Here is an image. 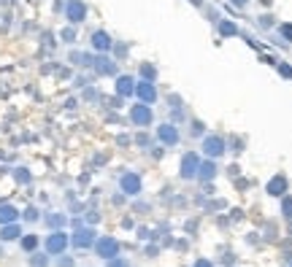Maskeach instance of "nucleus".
<instances>
[{
  "mask_svg": "<svg viewBox=\"0 0 292 267\" xmlns=\"http://www.w3.org/2000/svg\"><path fill=\"white\" fill-rule=\"evenodd\" d=\"M160 140H165V143H170V146H173L176 140H179V135H176V130L170 127V124H165V127L160 130Z\"/></svg>",
  "mask_w": 292,
  "mask_h": 267,
  "instance_id": "17",
  "label": "nucleus"
},
{
  "mask_svg": "<svg viewBox=\"0 0 292 267\" xmlns=\"http://www.w3.org/2000/svg\"><path fill=\"white\" fill-rule=\"evenodd\" d=\"M282 211H284V216H287V219H292V197H284Z\"/></svg>",
  "mask_w": 292,
  "mask_h": 267,
  "instance_id": "23",
  "label": "nucleus"
},
{
  "mask_svg": "<svg viewBox=\"0 0 292 267\" xmlns=\"http://www.w3.org/2000/svg\"><path fill=\"white\" fill-rule=\"evenodd\" d=\"M22 219H25V221H30V224H33V221H38V219H41V211H38L36 205H27V208H25V213H22Z\"/></svg>",
  "mask_w": 292,
  "mask_h": 267,
  "instance_id": "21",
  "label": "nucleus"
},
{
  "mask_svg": "<svg viewBox=\"0 0 292 267\" xmlns=\"http://www.w3.org/2000/svg\"><path fill=\"white\" fill-rule=\"evenodd\" d=\"M130 119H133V124L144 127V124L152 122V111H149V105H133V111H130Z\"/></svg>",
  "mask_w": 292,
  "mask_h": 267,
  "instance_id": "7",
  "label": "nucleus"
},
{
  "mask_svg": "<svg viewBox=\"0 0 292 267\" xmlns=\"http://www.w3.org/2000/svg\"><path fill=\"white\" fill-rule=\"evenodd\" d=\"M68 246H71V235H68L65 230H51L46 235V243H43V248H46L49 257H60V254H65Z\"/></svg>",
  "mask_w": 292,
  "mask_h": 267,
  "instance_id": "1",
  "label": "nucleus"
},
{
  "mask_svg": "<svg viewBox=\"0 0 292 267\" xmlns=\"http://www.w3.org/2000/svg\"><path fill=\"white\" fill-rule=\"evenodd\" d=\"M198 167H200L198 160L190 154V157L184 160V165H181V175H184V178H195V175H198Z\"/></svg>",
  "mask_w": 292,
  "mask_h": 267,
  "instance_id": "12",
  "label": "nucleus"
},
{
  "mask_svg": "<svg viewBox=\"0 0 292 267\" xmlns=\"http://www.w3.org/2000/svg\"><path fill=\"white\" fill-rule=\"evenodd\" d=\"M65 224H68V216L65 213H49L46 216V227H51V230H62Z\"/></svg>",
  "mask_w": 292,
  "mask_h": 267,
  "instance_id": "14",
  "label": "nucleus"
},
{
  "mask_svg": "<svg viewBox=\"0 0 292 267\" xmlns=\"http://www.w3.org/2000/svg\"><path fill=\"white\" fill-rule=\"evenodd\" d=\"M135 92H138V98L144 100V103H154V98H157L152 84H141V87H135Z\"/></svg>",
  "mask_w": 292,
  "mask_h": 267,
  "instance_id": "15",
  "label": "nucleus"
},
{
  "mask_svg": "<svg viewBox=\"0 0 292 267\" xmlns=\"http://www.w3.org/2000/svg\"><path fill=\"white\" fill-rule=\"evenodd\" d=\"M198 170H203V173H200V175H203V178H211V175H214V165H200V167Z\"/></svg>",
  "mask_w": 292,
  "mask_h": 267,
  "instance_id": "25",
  "label": "nucleus"
},
{
  "mask_svg": "<svg viewBox=\"0 0 292 267\" xmlns=\"http://www.w3.org/2000/svg\"><path fill=\"white\" fill-rule=\"evenodd\" d=\"M133 78H130V76H122V78H117V92L119 95H130V92H133Z\"/></svg>",
  "mask_w": 292,
  "mask_h": 267,
  "instance_id": "16",
  "label": "nucleus"
},
{
  "mask_svg": "<svg viewBox=\"0 0 292 267\" xmlns=\"http://www.w3.org/2000/svg\"><path fill=\"white\" fill-rule=\"evenodd\" d=\"M11 221H19V211L11 202H0V224H11Z\"/></svg>",
  "mask_w": 292,
  "mask_h": 267,
  "instance_id": "8",
  "label": "nucleus"
},
{
  "mask_svg": "<svg viewBox=\"0 0 292 267\" xmlns=\"http://www.w3.org/2000/svg\"><path fill=\"white\" fill-rule=\"evenodd\" d=\"M92 46L97 49V52H108V49H111V38H108V33H103V30L92 33Z\"/></svg>",
  "mask_w": 292,
  "mask_h": 267,
  "instance_id": "10",
  "label": "nucleus"
},
{
  "mask_svg": "<svg viewBox=\"0 0 292 267\" xmlns=\"http://www.w3.org/2000/svg\"><path fill=\"white\" fill-rule=\"evenodd\" d=\"M95 254H97V257H100V259H106V262H108V259H114V257H119V248H122V246H119V240H117V237H111V235H100V237H97V240H95Z\"/></svg>",
  "mask_w": 292,
  "mask_h": 267,
  "instance_id": "2",
  "label": "nucleus"
},
{
  "mask_svg": "<svg viewBox=\"0 0 292 267\" xmlns=\"http://www.w3.org/2000/svg\"><path fill=\"white\" fill-rule=\"evenodd\" d=\"M57 267H73V257H65V254H60V259H57Z\"/></svg>",
  "mask_w": 292,
  "mask_h": 267,
  "instance_id": "24",
  "label": "nucleus"
},
{
  "mask_svg": "<svg viewBox=\"0 0 292 267\" xmlns=\"http://www.w3.org/2000/svg\"><path fill=\"white\" fill-rule=\"evenodd\" d=\"M95 240H97V232H95L92 224H87V227L79 224L76 232L71 235V246H73V248H92Z\"/></svg>",
  "mask_w": 292,
  "mask_h": 267,
  "instance_id": "3",
  "label": "nucleus"
},
{
  "mask_svg": "<svg viewBox=\"0 0 292 267\" xmlns=\"http://www.w3.org/2000/svg\"><path fill=\"white\" fill-rule=\"evenodd\" d=\"M233 3H236V5H244V3H246V0H233Z\"/></svg>",
  "mask_w": 292,
  "mask_h": 267,
  "instance_id": "30",
  "label": "nucleus"
},
{
  "mask_svg": "<svg viewBox=\"0 0 292 267\" xmlns=\"http://www.w3.org/2000/svg\"><path fill=\"white\" fill-rule=\"evenodd\" d=\"M279 70H282V73H284V76H287V78H292V67H287V65H282V67H279Z\"/></svg>",
  "mask_w": 292,
  "mask_h": 267,
  "instance_id": "29",
  "label": "nucleus"
},
{
  "mask_svg": "<svg viewBox=\"0 0 292 267\" xmlns=\"http://www.w3.org/2000/svg\"><path fill=\"white\" fill-rule=\"evenodd\" d=\"M38 235H22L19 237V246H22V251H27V254H33V251H38Z\"/></svg>",
  "mask_w": 292,
  "mask_h": 267,
  "instance_id": "13",
  "label": "nucleus"
},
{
  "mask_svg": "<svg viewBox=\"0 0 292 267\" xmlns=\"http://www.w3.org/2000/svg\"><path fill=\"white\" fill-rule=\"evenodd\" d=\"M284 192H287V178H284V175H276V178H271V184H268V195L282 197Z\"/></svg>",
  "mask_w": 292,
  "mask_h": 267,
  "instance_id": "9",
  "label": "nucleus"
},
{
  "mask_svg": "<svg viewBox=\"0 0 292 267\" xmlns=\"http://www.w3.org/2000/svg\"><path fill=\"white\" fill-rule=\"evenodd\" d=\"M282 33H284V35H287L290 41H292V25H284V27H282Z\"/></svg>",
  "mask_w": 292,
  "mask_h": 267,
  "instance_id": "28",
  "label": "nucleus"
},
{
  "mask_svg": "<svg viewBox=\"0 0 292 267\" xmlns=\"http://www.w3.org/2000/svg\"><path fill=\"white\" fill-rule=\"evenodd\" d=\"M30 267H49V254H36V251H33Z\"/></svg>",
  "mask_w": 292,
  "mask_h": 267,
  "instance_id": "20",
  "label": "nucleus"
},
{
  "mask_svg": "<svg viewBox=\"0 0 292 267\" xmlns=\"http://www.w3.org/2000/svg\"><path fill=\"white\" fill-rule=\"evenodd\" d=\"M14 181H16V184H30V181H33L30 170H27V167H16L14 170Z\"/></svg>",
  "mask_w": 292,
  "mask_h": 267,
  "instance_id": "19",
  "label": "nucleus"
},
{
  "mask_svg": "<svg viewBox=\"0 0 292 267\" xmlns=\"http://www.w3.org/2000/svg\"><path fill=\"white\" fill-rule=\"evenodd\" d=\"M106 267H130V262H127V259H122V257H114V259H108Z\"/></svg>",
  "mask_w": 292,
  "mask_h": 267,
  "instance_id": "22",
  "label": "nucleus"
},
{
  "mask_svg": "<svg viewBox=\"0 0 292 267\" xmlns=\"http://www.w3.org/2000/svg\"><path fill=\"white\" fill-rule=\"evenodd\" d=\"M192 267H214V265H211L209 259H198V262H195Z\"/></svg>",
  "mask_w": 292,
  "mask_h": 267,
  "instance_id": "27",
  "label": "nucleus"
},
{
  "mask_svg": "<svg viewBox=\"0 0 292 267\" xmlns=\"http://www.w3.org/2000/svg\"><path fill=\"white\" fill-rule=\"evenodd\" d=\"M222 146H225V143H222L219 138H211V140H206V151H209L211 157H219L222 151H225V149H222Z\"/></svg>",
  "mask_w": 292,
  "mask_h": 267,
  "instance_id": "18",
  "label": "nucleus"
},
{
  "mask_svg": "<svg viewBox=\"0 0 292 267\" xmlns=\"http://www.w3.org/2000/svg\"><path fill=\"white\" fill-rule=\"evenodd\" d=\"M73 38H76V33H73L71 27H68V30H62V41H65V43H73Z\"/></svg>",
  "mask_w": 292,
  "mask_h": 267,
  "instance_id": "26",
  "label": "nucleus"
},
{
  "mask_svg": "<svg viewBox=\"0 0 292 267\" xmlns=\"http://www.w3.org/2000/svg\"><path fill=\"white\" fill-rule=\"evenodd\" d=\"M119 189L125 192V195H130V197H135L141 192V178L135 173H125L122 178H119Z\"/></svg>",
  "mask_w": 292,
  "mask_h": 267,
  "instance_id": "5",
  "label": "nucleus"
},
{
  "mask_svg": "<svg viewBox=\"0 0 292 267\" xmlns=\"http://www.w3.org/2000/svg\"><path fill=\"white\" fill-rule=\"evenodd\" d=\"M95 70L100 73V76H111L117 67H114V62L108 60V57H97V60H95Z\"/></svg>",
  "mask_w": 292,
  "mask_h": 267,
  "instance_id": "11",
  "label": "nucleus"
},
{
  "mask_svg": "<svg viewBox=\"0 0 292 267\" xmlns=\"http://www.w3.org/2000/svg\"><path fill=\"white\" fill-rule=\"evenodd\" d=\"M25 235L19 227V221H11V224H0V240L3 243H11V240H19Z\"/></svg>",
  "mask_w": 292,
  "mask_h": 267,
  "instance_id": "6",
  "label": "nucleus"
},
{
  "mask_svg": "<svg viewBox=\"0 0 292 267\" xmlns=\"http://www.w3.org/2000/svg\"><path fill=\"white\" fill-rule=\"evenodd\" d=\"M65 19L71 22V25H82V22L87 19V5H84L82 0H68V5H65Z\"/></svg>",
  "mask_w": 292,
  "mask_h": 267,
  "instance_id": "4",
  "label": "nucleus"
}]
</instances>
